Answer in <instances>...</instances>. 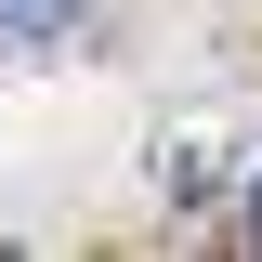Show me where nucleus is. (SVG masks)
<instances>
[{
	"instance_id": "f03ea898",
	"label": "nucleus",
	"mask_w": 262,
	"mask_h": 262,
	"mask_svg": "<svg viewBox=\"0 0 262 262\" xmlns=\"http://www.w3.org/2000/svg\"><path fill=\"white\" fill-rule=\"evenodd\" d=\"M249 236H262V170H249Z\"/></svg>"
},
{
	"instance_id": "f257e3e1",
	"label": "nucleus",
	"mask_w": 262,
	"mask_h": 262,
	"mask_svg": "<svg viewBox=\"0 0 262 262\" xmlns=\"http://www.w3.org/2000/svg\"><path fill=\"white\" fill-rule=\"evenodd\" d=\"M79 13H92V0H0V53H53Z\"/></svg>"
}]
</instances>
